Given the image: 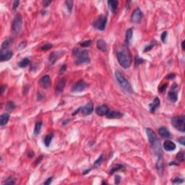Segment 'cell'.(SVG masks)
I'll use <instances>...</instances> for the list:
<instances>
[{
  "label": "cell",
  "instance_id": "obj_1",
  "mask_svg": "<svg viewBox=\"0 0 185 185\" xmlns=\"http://www.w3.org/2000/svg\"><path fill=\"white\" fill-rule=\"evenodd\" d=\"M117 60L124 68H129L132 64V56L127 45L122 46L117 51Z\"/></svg>",
  "mask_w": 185,
  "mask_h": 185
},
{
  "label": "cell",
  "instance_id": "obj_2",
  "mask_svg": "<svg viewBox=\"0 0 185 185\" xmlns=\"http://www.w3.org/2000/svg\"><path fill=\"white\" fill-rule=\"evenodd\" d=\"M146 133L148 138V141H149V143L150 144L151 147H152V148L156 151V154L158 156V157H159V156H162L161 143H160L158 138L156 137L154 131H153L152 129L147 128Z\"/></svg>",
  "mask_w": 185,
  "mask_h": 185
},
{
  "label": "cell",
  "instance_id": "obj_3",
  "mask_svg": "<svg viewBox=\"0 0 185 185\" xmlns=\"http://www.w3.org/2000/svg\"><path fill=\"white\" fill-rule=\"evenodd\" d=\"M73 55L75 56V63L77 65H82L84 63H88L90 62V57L88 52L83 50L80 51V49H73Z\"/></svg>",
  "mask_w": 185,
  "mask_h": 185
},
{
  "label": "cell",
  "instance_id": "obj_4",
  "mask_svg": "<svg viewBox=\"0 0 185 185\" xmlns=\"http://www.w3.org/2000/svg\"><path fill=\"white\" fill-rule=\"evenodd\" d=\"M115 77L117 78L118 82H119L121 86L123 88V89H124L127 92H129V93H132V88H131V85H130V84L129 83V82L127 81V79L124 77V75L121 73L120 72H115Z\"/></svg>",
  "mask_w": 185,
  "mask_h": 185
},
{
  "label": "cell",
  "instance_id": "obj_5",
  "mask_svg": "<svg viewBox=\"0 0 185 185\" xmlns=\"http://www.w3.org/2000/svg\"><path fill=\"white\" fill-rule=\"evenodd\" d=\"M185 117L184 115L179 116V117H174L171 120V124L176 130H179L182 132H185Z\"/></svg>",
  "mask_w": 185,
  "mask_h": 185
},
{
  "label": "cell",
  "instance_id": "obj_6",
  "mask_svg": "<svg viewBox=\"0 0 185 185\" xmlns=\"http://www.w3.org/2000/svg\"><path fill=\"white\" fill-rule=\"evenodd\" d=\"M23 27V17L20 14H17L13 20L12 24V30L15 33H18Z\"/></svg>",
  "mask_w": 185,
  "mask_h": 185
},
{
  "label": "cell",
  "instance_id": "obj_7",
  "mask_svg": "<svg viewBox=\"0 0 185 185\" xmlns=\"http://www.w3.org/2000/svg\"><path fill=\"white\" fill-rule=\"evenodd\" d=\"M106 23H107V17H106V16L101 15L100 16L98 17L96 20L95 21L94 26L97 29L102 31V30H104L106 28Z\"/></svg>",
  "mask_w": 185,
  "mask_h": 185
},
{
  "label": "cell",
  "instance_id": "obj_8",
  "mask_svg": "<svg viewBox=\"0 0 185 185\" xmlns=\"http://www.w3.org/2000/svg\"><path fill=\"white\" fill-rule=\"evenodd\" d=\"M87 88H88V84L84 80H79L73 85L72 91V92H81Z\"/></svg>",
  "mask_w": 185,
  "mask_h": 185
},
{
  "label": "cell",
  "instance_id": "obj_9",
  "mask_svg": "<svg viewBox=\"0 0 185 185\" xmlns=\"http://www.w3.org/2000/svg\"><path fill=\"white\" fill-rule=\"evenodd\" d=\"M142 18H143L142 11L139 8H137L134 10V12L132 14V17H131L132 22H133L135 23H140Z\"/></svg>",
  "mask_w": 185,
  "mask_h": 185
},
{
  "label": "cell",
  "instance_id": "obj_10",
  "mask_svg": "<svg viewBox=\"0 0 185 185\" xmlns=\"http://www.w3.org/2000/svg\"><path fill=\"white\" fill-rule=\"evenodd\" d=\"M63 54H65V52L60 51V52H53L51 53L49 56V61L51 65H54L58 59L62 57Z\"/></svg>",
  "mask_w": 185,
  "mask_h": 185
},
{
  "label": "cell",
  "instance_id": "obj_11",
  "mask_svg": "<svg viewBox=\"0 0 185 185\" xmlns=\"http://www.w3.org/2000/svg\"><path fill=\"white\" fill-rule=\"evenodd\" d=\"M13 52L11 50H2L1 52V54H0V60L1 62H5V61H8L10 60V59L12 57Z\"/></svg>",
  "mask_w": 185,
  "mask_h": 185
},
{
  "label": "cell",
  "instance_id": "obj_12",
  "mask_svg": "<svg viewBox=\"0 0 185 185\" xmlns=\"http://www.w3.org/2000/svg\"><path fill=\"white\" fill-rule=\"evenodd\" d=\"M39 83L43 88L48 89L51 86V78L49 77V75H46L42 77L39 81Z\"/></svg>",
  "mask_w": 185,
  "mask_h": 185
},
{
  "label": "cell",
  "instance_id": "obj_13",
  "mask_svg": "<svg viewBox=\"0 0 185 185\" xmlns=\"http://www.w3.org/2000/svg\"><path fill=\"white\" fill-rule=\"evenodd\" d=\"M109 111V109L106 105H101V106H99L95 109L96 114H98V116H101V117L106 116V114H108Z\"/></svg>",
  "mask_w": 185,
  "mask_h": 185
},
{
  "label": "cell",
  "instance_id": "obj_14",
  "mask_svg": "<svg viewBox=\"0 0 185 185\" xmlns=\"http://www.w3.org/2000/svg\"><path fill=\"white\" fill-rule=\"evenodd\" d=\"M93 105L91 102H90L82 108V114L85 116H88L93 112Z\"/></svg>",
  "mask_w": 185,
  "mask_h": 185
},
{
  "label": "cell",
  "instance_id": "obj_15",
  "mask_svg": "<svg viewBox=\"0 0 185 185\" xmlns=\"http://www.w3.org/2000/svg\"><path fill=\"white\" fill-rule=\"evenodd\" d=\"M65 85H66V79L65 78H61L58 81L56 86V93H61L64 90V88H65Z\"/></svg>",
  "mask_w": 185,
  "mask_h": 185
},
{
  "label": "cell",
  "instance_id": "obj_16",
  "mask_svg": "<svg viewBox=\"0 0 185 185\" xmlns=\"http://www.w3.org/2000/svg\"><path fill=\"white\" fill-rule=\"evenodd\" d=\"M163 148L164 150H166V151H173L176 149V144L174 143H173L172 141L171 140H166L164 143H163Z\"/></svg>",
  "mask_w": 185,
  "mask_h": 185
},
{
  "label": "cell",
  "instance_id": "obj_17",
  "mask_svg": "<svg viewBox=\"0 0 185 185\" xmlns=\"http://www.w3.org/2000/svg\"><path fill=\"white\" fill-rule=\"evenodd\" d=\"M123 117V114L117 111H110L106 114V117L108 119H119Z\"/></svg>",
  "mask_w": 185,
  "mask_h": 185
},
{
  "label": "cell",
  "instance_id": "obj_18",
  "mask_svg": "<svg viewBox=\"0 0 185 185\" xmlns=\"http://www.w3.org/2000/svg\"><path fill=\"white\" fill-rule=\"evenodd\" d=\"M163 168H164V165H163V158L161 156H159V157H158V161L156 163V169L158 170V172L159 173L160 175L163 174Z\"/></svg>",
  "mask_w": 185,
  "mask_h": 185
},
{
  "label": "cell",
  "instance_id": "obj_19",
  "mask_svg": "<svg viewBox=\"0 0 185 185\" xmlns=\"http://www.w3.org/2000/svg\"><path fill=\"white\" fill-rule=\"evenodd\" d=\"M118 4L119 2L116 0H109L108 1V5L109 7L110 10L113 13H116L118 9Z\"/></svg>",
  "mask_w": 185,
  "mask_h": 185
},
{
  "label": "cell",
  "instance_id": "obj_20",
  "mask_svg": "<svg viewBox=\"0 0 185 185\" xmlns=\"http://www.w3.org/2000/svg\"><path fill=\"white\" fill-rule=\"evenodd\" d=\"M159 106H160L159 98H158V97H156L153 103H151V104H149L150 111L151 112H154L159 107Z\"/></svg>",
  "mask_w": 185,
  "mask_h": 185
},
{
  "label": "cell",
  "instance_id": "obj_21",
  "mask_svg": "<svg viewBox=\"0 0 185 185\" xmlns=\"http://www.w3.org/2000/svg\"><path fill=\"white\" fill-rule=\"evenodd\" d=\"M158 133L161 137L164 138H169L171 137V133L169 131V130L165 127H162L158 130Z\"/></svg>",
  "mask_w": 185,
  "mask_h": 185
},
{
  "label": "cell",
  "instance_id": "obj_22",
  "mask_svg": "<svg viewBox=\"0 0 185 185\" xmlns=\"http://www.w3.org/2000/svg\"><path fill=\"white\" fill-rule=\"evenodd\" d=\"M96 45H97L98 49H100L102 52H106L107 51V44L104 40H98Z\"/></svg>",
  "mask_w": 185,
  "mask_h": 185
},
{
  "label": "cell",
  "instance_id": "obj_23",
  "mask_svg": "<svg viewBox=\"0 0 185 185\" xmlns=\"http://www.w3.org/2000/svg\"><path fill=\"white\" fill-rule=\"evenodd\" d=\"M9 119H10V115L9 114L7 113H4L1 115L0 117V124L1 126H4L7 124L8 121H9Z\"/></svg>",
  "mask_w": 185,
  "mask_h": 185
},
{
  "label": "cell",
  "instance_id": "obj_24",
  "mask_svg": "<svg viewBox=\"0 0 185 185\" xmlns=\"http://www.w3.org/2000/svg\"><path fill=\"white\" fill-rule=\"evenodd\" d=\"M168 97H169L170 101L173 102V103H174V102H176V101H177V99H178V94H177L176 91H171L169 93Z\"/></svg>",
  "mask_w": 185,
  "mask_h": 185
},
{
  "label": "cell",
  "instance_id": "obj_25",
  "mask_svg": "<svg viewBox=\"0 0 185 185\" xmlns=\"http://www.w3.org/2000/svg\"><path fill=\"white\" fill-rule=\"evenodd\" d=\"M13 43V39L12 38H9V39H7L5 41H4V42L2 44V50H5L7 49V48L10 47V46Z\"/></svg>",
  "mask_w": 185,
  "mask_h": 185
},
{
  "label": "cell",
  "instance_id": "obj_26",
  "mask_svg": "<svg viewBox=\"0 0 185 185\" xmlns=\"http://www.w3.org/2000/svg\"><path fill=\"white\" fill-rule=\"evenodd\" d=\"M54 137V134L51 133L47 135L45 137V139H44V144L46 147H49L50 144H51V142L52 141V139Z\"/></svg>",
  "mask_w": 185,
  "mask_h": 185
},
{
  "label": "cell",
  "instance_id": "obj_27",
  "mask_svg": "<svg viewBox=\"0 0 185 185\" xmlns=\"http://www.w3.org/2000/svg\"><path fill=\"white\" fill-rule=\"evenodd\" d=\"M132 34H133L132 28H130V29L127 30V32H126V45L127 46L129 44V42L132 37Z\"/></svg>",
  "mask_w": 185,
  "mask_h": 185
},
{
  "label": "cell",
  "instance_id": "obj_28",
  "mask_svg": "<svg viewBox=\"0 0 185 185\" xmlns=\"http://www.w3.org/2000/svg\"><path fill=\"white\" fill-rule=\"evenodd\" d=\"M30 63V61L29 59L25 58L23 59V60H21V61L18 63V66H19L20 67H21V68H23V67H27L28 65H29Z\"/></svg>",
  "mask_w": 185,
  "mask_h": 185
},
{
  "label": "cell",
  "instance_id": "obj_29",
  "mask_svg": "<svg viewBox=\"0 0 185 185\" xmlns=\"http://www.w3.org/2000/svg\"><path fill=\"white\" fill-rule=\"evenodd\" d=\"M41 127H42V122H39L36 124L35 125V128H34V134L36 135H38L39 132L41 130Z\"/></svg>",
  "mask_w": 185,
  "mask_h": 185
},
{
  "label": "cell",
  "instance_id": "obj_30",
  "mask_svg": "<svg viewBox=\"0 0 185 185\" xmlns=\"http://www.w3.org/2000/svg\"><path fill=\"white\" fill-rule=\"evenodd\" d=\"M123 169H124V167L122 165H121V164H117L116 166H114V168H112L111 171L109 172V174H113L114 172H116L117 171H119V170H123Z\"/></svg>",
  "mask_w": 185,
  "mask_h": 185
},
{
  "label": "cell",
  "instance_id": "obj_31",
  "mask_svg": "<svg viewBox=\"0 0 185 185\" xmlns=\"http://www.w3.org/2000/svg\"><path fill=\"white\" fill-rule=\"evenodd\" d=\"M15 108V104L12 102V101H9L7 102V104L6 105V109L9 111H12Z\"/></svg>",
  "mask_w": 185,
  "mask_h": 185
},
{
  "label": "cell",
  "instance_id": "obj_32",
  "mask_svg": "<svg viewBox=\"0 0 185 185\" xmlns=\"http://www.w3.org/2000/svg\"><path fill=\"white\" fill-rule=\"evenodd\" d=\"M104 155H101L100 156V157L98 158L95 161L94 163V166H100L101 164V163L104 161Z\"/></svg>",
  "mask_w": 185,
  "mask_h": 185
},
{
  "label": "cell",
  "instance_id": "obj_33",
  "mask_svg": "<svg viewBox=\"0 0 185 185\" xmlns=\"http://www.w3.org/2000/svg\"><path fill=\"white\" fill-rule=\"evenodd\" d=\"M176 159L178 160L179 161L183 162L184 161V151H181L179 152L177 156H176Z\"/></svg>",
  "mask_w": 185,
  "mask_h": 185
},
{
  "label": "cell",
  "instance_id": "obj_34",
  "mask_svg": "<svg viewBox=\"0 0 185 185\" xmlns=\"http://www.w3.org/2000/svg\"><path fill=\"white\" fill-rule=\"evenodd\" d=\"M65 4H66V5L67 7L69 12H71L72 10V7H73V2L71 1V0H67V1L65 2Z\"/></svg>",
  "mask_w": 185,
  "mask_h": 185
},
{
  "label": "cell",
  "instance_id": "obj_35",
  "mask_svg": "<svg viewBox=\"0 0 185 185\" xmlns=\"http://www.w3.org/2000/svg\"><path fill=\"white\" fill-rule=\"evenodd\" d=\"M143 62H144V60H143V59L141 58V57L138 56H135V66H138V65H140V64H142Z\"/></svg>",
  "mask_w": 185,
  "mask_h": 185
},
{
  "label": "cell",
  "instance_id": "obj_36",
  "mask_svg": "<svg viewBox=\"0 0 185 185\" xmlns=\"http://www.w3.org/2000/svg\"><path fill=\"white\" fill-rule=\"evenodd\" d=\"M52 47V44H51V43H46V44L43 45L41 47V50H43V51H47V50L51 49Z\"/></svg>",
  "mask_w": 185,
  "mask_h": 185
},
{
  "label": "cell",
  "instance_id": "obj_37",
  "mask_svg": "<svg viewBox=\"0 0 185 185\" xmlns=\"http://www.w3.org/2000/svg\"><path fill=\"white\" fill-rule=\"evenodd\" d=\"M15 184V179H7V181L4 182L3 184Z\"/></svg>",
  "mask_w": 185,
  "mask_h": 185
},
{
  "label": "cell",
  "instance_id": "obj_38",
  "mask_svg": "<svg viewBox=\"0 0 185 185\" xmlns=\"http://www.w3.org/2000/svg\"><path fill=\"white\" fill-rule=\"evenodd\" d=\"M91 44V40H88V41H85L82 43H80V46L82 47H88Z\"/></svg>",
  "mask_w": 185,
  "mask_h": 185
},
{
  "label": "cell",
  "instance_id": "obj_39",
  "mask_svg": "<svg viewBox=\"0 0 185 185\" xmlns=\"http://www.w3.org/2000/svg\"><path fill=\"white\" fill-rule=\"evenodd\" d=\"M167 86H168V84H167V83L163 84L161 86H160L159 88H158V91H159L160 93H163V92H165L166 90V88H167Z\"/></svg>",
  "mask_w": 185,
  "mask_h": 185
},
{
  "label": "cell",
  "instance_id": "obj_40",
  "mask_svg": "<svg viewBox=\"0 0 185 185\" xmlns=\"http://www.w3.org/2000/svg\"><path fill=\"white\" fill-rule=\"evenodd\" d=\"M167 34H168V33H167L166 31H164V32L162 34H161V41H162L163 43L166 42V38L167 37Z\"/></svg>",
  "mask_w": 185,
  "mask_h": 185
},
{
  "label": "cell",
  "instance_id": "obj_41",
  "mask_svg": "<svg viewBox=\"0 0 185 185\" xmlns=\"http://www.w3.org/2000/svg\"><path fill=\"white\" fill-rule=\"evenodd\" d=\"M155 45H156V43H153V44H150V45L146 46V47H145V49H144V52H148V51H150V49H153V47Z\"/></svg>",
  "mask_w": 185,
  "mask_h": 185
},
{
  "label": "cell",
  "instance_id": "obj_42",
  "mask_svg": "<svg viewBox=\"0 0 185 185\" xmlns=\"http://www.w3.org/2000/svg\"><path fill=\"white\" fill-rule=\"evenodd\" d=\"M20 2L19 1H15L13 2V5H12V10L14 11H15L17 10V8L18 7V5H19Z\"/></svg>",
  "mask_w": 185,
  "mask_h": 185
},
{
  "label": "cell",
  "instance_id": "obj_43",
  "mask_svg": "<svg viewBox=\"0 0 185 185\" xmlns=\"http://www.w3.org/2000/svg\"><path fill=\"white\" fill-rule=\"evenodd\" d=\"M184 182V180L182 179H179V178H176L172 181V183L174 184H180V183H182Z\"/></svg>",
  "mask_w": 185,
  "mask_h": 185
},
{
  "label": "cell",
  "instance_id": "obj_44",
  "mask_svg": "<svg viewBox=\"0 0 185 185\" xmlns=\"http://www.w3.org/2000/svg\"><path fill=\"white\" fill-rule=\"evenodd\" d=\"M26 46V42L25 41H23V42H21L19 44V46H18V48L17 49H19V50H21V49H24L25 47Z\"/></svg>",
  "mask_w": 185,
  "mask_h": 185
},
{
  "label": "cell",
  "instance_id": "obj_45",
  "mask_svg": "<svg viewBox=\"0 0 185 185\" xmlns=\"http://www.w3.org/2000/svg\"><path fill=\"white\" fill-rule=\"evenodd\" d=\"M184 137H179V139H178V142H179L182 145H185V143H184Z\"/></svg>",
  "mask_w": 185,
  "mask_h": 185
},
{
  "label": "cell",
  "instance_id": "obj_46",
  "mask_svg": "<svg viewBox=\"0 0 185 185\" xmlns=\"http://www.w3.org/2000/svg\"><path fill=\"white\" fill-rule=\"evenodd\" d=\"M120 179H121V177L119 176L118 175L116 176H115V184H119V182H120Z\"/></svg>",
  "mask_w": 185,
  "mask_h": 185
},
{
  "label": "cell",
  "instance_id": "obj_47",
  "mask_svg": "<svg viewBox=\"0 0 185 185\" xmlns=\"http://www.w3.org/2000/svg\"><path fill=\"white\" fill-rule=\"evenodd\" d=\"M52 179H53V177H49V179H46V181L44 182V184L46 185H49L51 184V182H52Z\"/></svg>",
  "mask_w": 185,
  "mask_h": 185
},
{
  "label": "cell",
  "instance_id": "obj_48",
  "mask_svg": "<svg viewBox=\"0 0 185 185\" xmlns=\"http://www.w3.org/2000/svg\"><path fill=\"white\" fill-rule=\"evenodd\" d=\"M66 68H67V66H66V65H62V67H61V69H60V72H61V73L65 72L66 71Z\"/></svg>",
  "mask_w": 185,
  "mask_h": 185
},
{
  "label": "cell",
  "instance_id": "obj_49",
  "mask_svg": "<svg viewBox=\"0 0 185 185\" xmlns=\"http://www.w3.org/2000/svg\"><path fill=\"white\" fill-rule=\"evenodd\" d=\"M51 3H52L51 1H43V6L44 7H48Z\"/></svg>",
  "mask_w": 185,
  "mask_h": 185
},
{
  "label": "cell",
  "instance_id": "obj_50",
  "mask_svg": "<svg viewBox=\"0 0 185 185\" xmlns=\"http://www.w3.org/2000/svg\"><path fill=\"white\" fill-rule=\"evenodd\" d=\"M174 78H175V74H170L166 77V78L168 79H174Z\"/></svg>",
  "mask_w": 185,
  "mask_h": 185
},
{
  "label": "cell",
  "instance_id": "obj_51",
  "mask_svg": "<svg viewBox=\"0 0 185 185\" xmlns=\"http://www.w3.org/2000/svg\"><path fill=\"white\" fill-rule=\"evenodd\" d=\"M42 158H43V156H40V157H39V158L37 159V161H36V164H38V163H39L40 162V161L42 159Z\"/></svg>",
  "mask_w": 185,
  "mask_h": 185
},
{
  "label": "cell",
  "instance_id": "obj_52",
  "mask_svg": "<svg viewBox=\"0 0 185 185\" xmlns=\"http://www.w3.org/2000/svg\"><path fill=\"white\" fill-rule=\"evenodd\" d=\"M182 48L183 51H184V41H183L182 43Z\"/></svg>",
  "mask_w": 185,
  "mask_h": 185
},
{
  "label": "cell",
  "instance_id": "obj_53",
  "mask_svg": "<svg viewBox=\"0 0 185 185\" xmlns=\"http://www.w3.org/2000/svg\"><path fill=\"white\" fill-rule=\"evenodd\" d=\"M90 171H91L90 169H88V170H87V171H85L84 172H83V174H88V173Z\"/></svg>",
  "mask_w": 185,
  "mask_h": 185
}]
</instances>
